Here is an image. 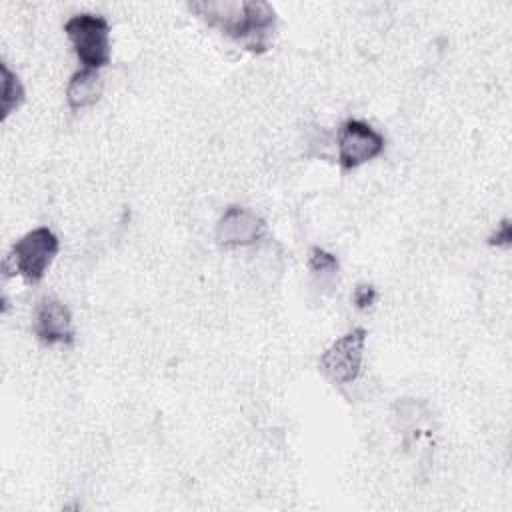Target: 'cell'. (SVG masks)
<instances>
[{
    "label": "cell",
    "mask_w": 512,
    "mask_h": 512,
    "mask_svg": "<svg viewBox=\"0 0 512 512\" xmlns=\"http://www.w3.org/2000/svg\"><path fill=\"white\" fill-rule=\"evenodd\" d=\"M190 10L250 52L268 50L274 38L276 12L268 2L202 0L192 2Z\"/></svg>",
    "instance_id": "obj_1"
},
{
    "label": "cell",
    "mask_w": 512,
    "mask_h": 512,
    "mask_svg": "<svg viewBox=\"0 0 512 512\" xmlns=\"http://www.w3.org/2000/svg\"><path fill=\"white\" fill-rule=\"evenodd\" d=\"M64 32L84 68L100 70L110 62V26L104 16L74 14L66 20Z\"/></svg>",
    "instance_id": "obj_2"
},
{
    "label": "cell",
    "mask_w": 512,
    "mask_h": 512,
    "mask_svg": "<svg viewBox=\"0 0 512 512\" xmlns=\"http://www.w3.org/2000/svg\"><path fill=\"white\" fill-rule=\"evenodd\" d=\"M58 250H60L58 236L50 228L40 226L26 232L22 238H18L12 244L4 260V266H12L14 272H18L24 280L34 284L44 278Z\"/></svg>",
    "instance_id": "obj_3"
},
{
    "label": "cell",
    "mask_w": 512,
    "mask_h": 512,
    "mask_svg": "<svg viewBox=\"0 0 512 512\" xmlns=\"http://www.w3.org/2000/svg\"><path fill=\"white\" fill-rule=\"evenodd\" d=\"M366 346V330L356 326L336 338L320 354V370L334 384H350L360 376Z\"/></svg>",
    "instance_id": "obj_4"
},
{
    "label": "cell",
    "mask_w": 512,
    "mask_h": 512,
    "mask_svg": "<svg viewBox=\"0 0 512 512\" xmlns=\"http://www.w3.org/2000/svg\"><path fill=\"white\" fill-rule=\"evenodd\" d=\"M384 144V136L368 122L350 118L338 130V164L344 170L358 168L380 156Z\"/></svg>",
    "instance_id": "obj_5"
},
{
    "label": "cell",
    "mask_w": 512,
    "mask_h": 512,
    "mask_svg": "<svg viewBox=\"0 0 512 512\" xmlns=\"http://www.w3.org/2000/svg\"><path fill=\"white\" fill-rule=\"evenodd\" d=\"M266 234V222L254 210L230 206L216 224V240L226 248L250 246Z\"/></svg>",
    "instance_id": "obj_6"
},
{
    "label": "cell",
    "mask_w": 512,
    "mask_h": 512,
    "mask_svg": "<svg viewBox=\"0 0 512 512\" xmlns=\"http://www.w3.org/2000/svg\"><path fill=\"white\" fill-rule=\"evenodd\" d=\"M34 334L42 344H72L74 326L70 310L56 298H42L34 316Z\"/></svg>",
    "instance_id": "obj_7"
},
{
    "label": "cell",
    "mask_w": 512,
    "mask_h": 512,
    "mask_svg": "<svg viewBox=\"0 0 512 512\" xmlns=\"http://www.w3.org/2000/svg\"><path fill=\"white\" fill-rule=\"evenodd\" d=\"M100 94H102V78L98 70H90V68L78 70L70 78L66 88V100L72 110H82L96 104Z\"/></svg>",
    "instance_id": "obj_8"
},
{
    "label": "cell",
    "mask_w": 512,
    "mask_h": 512,
    "mask_svg": "<svg viewBox=\"0 0 512 512\" xmlns=\"http://www.w3.org/2000/svg\"><path fill=\"white\" fill-rule=\"evenodd\" d=\"M2 70V120H8V116L12 112H16L20 108V104L24 102V86L20 82V78L6 66V62L0 64Z\"/></svg>",
    "instance_id": "obj_9"
},
{
    "label": "cell",
    "mask_w": 512,
    "mask_h": 512,
    "mask_svg": "<svg viewBox=\"0 0 512 512\" xmlns=\"http://www.w3.org/2000/svg\"><path fill=\"white\" fill-rule=\"evenodd\" d=\"M308 266L314 272H334V270H338V258L332 252H328L320 246H314L308 256Z\"/></svg>",
    "instance_id": "obj_10"
},
{
    "label": "cell",
    "mask_w": 512,
    "mask_h": 512,
    "mask_svg": "<svg viewBox=\"0 0 512 512\" xmlns=\"http://www.w3.org/2000/svg\"><path fill=\"white\" fill-rule=\"evenodd\" d=\"M352 300H354L356 308H360V310L372 306L374 300H376V290H374V286H372V284H358L356 290H354Z\"/></svg>",
    "instance_id": "obj_11"
},
{
    "label": "cell",
    "mask_w": 512,
    "mask_h": 512,
    "mask_svg": "<svg viewBox=\"0 0 512 512\" xmlns=\"http://www.w3.org/2000/svg\"><path fill=\"white\" fill-rule=\"evenodd\" d=\"M510 222L508 220H502L496 228V232L490 236V244H496V246H508L510 244Z\"/></svg>",
    "instance_id": "obj_12"
}]
</instances>
